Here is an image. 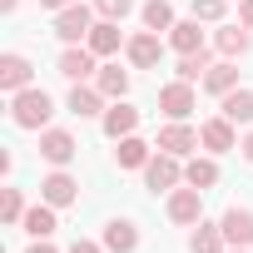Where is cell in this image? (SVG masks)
<instances>
[{"label": "cell", "instance_id": "obj_3", "mask_svg": "<svg viewBox=\"0 0 253 253\" xmlns=\"http://www.w3.org/2000/svg\"><path fill=\"white\" fill-rule=\"evenodd\" d=\"M179 179H184V169H179V154H154L149 164H144V184L154 189V194H174L179 189Z\"/></svg>", "mask_w": 253, "mask_h": 253}, {"label": "cell", "instance_id": "obj_8", "mask_svg": "<svg viewBox=\"0 0 253 253\" xmlns=\"http://www.w3.org/2000/svg\"><path fill=\"white\" fill-rule=\"evenodd\" d=\"M75 134L70 129H40V159L45 164H55V169H65L70 159H75Z\"/></svg>", "mask_w": 253, "mask_h": 253}, {"label": "cell", "instance_id": "obj_18", "mask_svg": "<svg viewBox=\"0 0 253 253\" xmlns=\"http://www.w3.org/2000/svg\"><path fill=\"white\" fill-rule=\"evenodd\" d=\"M218 50H223V60H243L253 50V30L248 25H218Z\"/></svg>", "mask_w": 253, "mask_h": 253}, {"label": "cell", "instance_id": "obj_36", "mask_svg": "<svg viewBox=\"0 0 253 253\" xmlns=\"http://www.w3.org/2000/svg\"><path fill=\"white\" fill-rule=\"evenodd\" d=\"M238 149H243V159H248V164H253V134H248V139H243V144H238Z\"/></svg>", "mask_w": 253, "mask_h": 253}, {"label": "cell", "instance_id": "obj_1", "mask_svg": "<svg viewBox=\"0 0 253 253\" xmlns=\"http://www.w3.org/2000/svg\"><path fill=\"white\" fill-rule=\"evenodd\" d=\"M50 114H55V99L45 94V89H20V94H10V119L20 124V129H50Z\"/></svg>", "mask_w": 253, "mask_h": 253}, {"label": "cell", "instance_id": "obj_28", "mask_svg": "<svg viewBox=\"0 0 253 253\" xmlns=\"http://www.w3.org/2000/svg\"><path fill=\"white\" fill-rule=\"evenodd\" d=\"M209 65H213V55H209V50H199V55H179V80H189V84H204Z\"/></svg>", "mask_w": 253, "mask_h": 253}, {"label": "cell", "instance_id": "obj_27", "mask_svg": "<svg viewBox=\"0 0 253 253\" xmlns=\"http://www.w3.org/2000/svg\"><path fill=\"white\" fill-rule=\"evenodd\" d=\"M184 184L213 189V184H218V164H213V159H189V164H184Z\"/></svg>", "mask_w": 253, "mask_h": 253}, {"label": "cell", "instance_id": "obj_30", "mask_svg": "<svg viewBox=\"0 0 253 253\" xmlns=\"http://www.w3.org/2000/svg\"><path fill=\"white\" fill-rule=\"evenodd\" d=\"M94 10H99L104 20H124V15L134 10V0H94Z\"/></svg>", "mask_w": 253, "mask_h": 253}, {"label": "cell", "instance_id": "obj_33", "mask_svg": "<svg viewBox=\"0 0 253 253\" xmlns=\"http://www.w3.org/2000/svg\"><path fill=\"white\" fill-rule=\"evenodd\" d=\"M238 25L253 30V0H238Z\"/></svg>", "mask_w": 253, "mask_h": 253}, {"label": "cell", "instance_id": "obj_29", "mask_svg": "<svg viewBox=\"0 0 253 253\" xmlns=\"http://www.w3.org/2000/svg\"><path fill=\"white\" fill-rule=\"evenodd\" d=\"M0 213H5V223H20L25 218V194L20 189H5V194H0Z\"/></svg>", "mask_w": 253, "mask_h": 253}, {"label": "cell", "instance_id": "obj_21", "mask_svg": "<svg viewBox=\"0 0 253 253\" xmlns=\"http://www.w3.org/2000/svg\"><path fill=\"white\" fill-rule=\"evenodd\" d=\"M20 228H25L30 238H50V233L60 228V223H55V204H45V199H40L35 209H25V218H20Z\"/></svg>", "mask_w": 253, "mask_h": 253}, {"label": "cell", "instance_id": "obj_26", "mask_svg": "<svg viewBox=\"0 0 253 253\" xmlns=\"http://www.w3.org/2000/svg\"><path fill=\"white\" fill-rule=\"evenodd\" d=\"M223 114L233 124H253V89H228L223 94Z\"/></svg>", "mask_w": 253, "mask_h": 253}, {"label": "cell", "instance_id": "obj_11", "mask_svg": "<svg viewBox=\"0 0 253 253\" xmlns=\"http://www.w3.org/2000/svg\"><path fill=\"white\" fill-rule=\"evenodd\" d=\"M124 55H129V65H134V70H154V65H159V55H164V40H159L154 30H139V35H129Z\"/></svg>", "mask_w": 253, "mask_h": 253}, {"label": "cell", "instance_id": "obj_13", "mask_svg": "<svg viewBox=\"0 0 253 253\" xmlns=\"http://www.w3.org/2000/svg\"><path fill=\"white\" fill-rule=\"evenodd\" d=\"M99 124H104V134H109V139H124V134H134V129H139V109H134V104H124V99H114V104L99 114Z\"/></svg>", "mask_w": 253, "mask_h": 253}, {"label": "cell", "instance_id": "obj_34", "mask_svg": "<svg viewBox=\"0 0 253 253\" xmlns=\"http://www.w3.org/2000/svg\"><path fill=\"white\" fill-rule=\"evenodd\" d=\"M25 253H60V248H55V243H50V238H35V243H30V248H25Z\"/></svg>", "mask_w": 253, "mask_h": 253}, {"label": "cell", "instance_id": "obj_2", "mask_svg": "<svg viewBox=\"0 0 253 253\" xmlns=\"http://www.w3.org/2000/svg\"><path fill=\"white\" fill-rule=\"evenodd\" d=\"M89 30H94V15H89V5H65V10H55V35L65 40V45H80V40H89Z\"/></svg>", "mask_w": 253, "mask_h": 253}, {"label": "cell", "instance_id": "obj_38", "mask_svg": "<svg viewBox=\"0 0 253 253\" xmlns=\"http://www.w3.org/2000/svg\"><path fill=\"white\" fill-rule=\"evenodd\" d=\"M228 253H243V248H228Z\"/></svg>", "mask_w": 253, "mask_h": 253}, {"label": "cell", "instance_id": "obj_19", "mask_svg": "<svg viewBox=\"0 0 253 253\" xmlns=\"http://www.w3.org/2000/svg\"><path fill=\"white\" fill-rule=\"evenodd\" d=\"M169 50H179V55H199V50H209L199 20H179V25L169 30Z\"/></svg>", "mask_w": 253, "mask_h": 253}, {"label": "cell", "instance_id": "obj_7", "mask_svg": "<svg viewBox=\"0 0 253 253\" xmlns=\"http://www.w3.org/2000/svg\"><path fill=\"white\" fill-rule=\"evenodd\" d=\"M194 104H199V94H194V84H189V80H174V84H164V89H159V109H164L169 119H189V114H194Z\"/></svg>", "mask_w": 253, "mask_h": 253}, {"label": "cell", "instance_id": "obj_22", "mask_svg": "<svg viewBox=\"0 0 253 253\" xmlns=\"http://www.w3.org/2000/svg\"><path fill=\"white\" fill-rule=\"evenodd\" d=\"M119 45H129V40L119 35V20H99V25L89 30V50H94L99 60H104V55H114Z\"/></svg>", "mask_w": 253, "mask_h": 253}, {"label": "cell", "instance_id": "obj_12", "mask_svg": "<svg viewBox=\"0 0 253 253\" xmlns=\"http://www.w3.org/2000/svg\"><path fill=\"white\" fill-rule=\"evenodd\" d=\"M30 75H35V65L25 60V55H0V89L5 94H20V89H30Z\"/></svg>", "mask_w": 253, "mask_h": 253}, {"label": "cell", "instance_id": "obj_4", "mask_svg": "<svg viewBox=\"0 0 253 253\" xmlns=\"http://www.w3.org/2000/svg\"><path fill=\"white\" fill-rule=\"evenodd\" d=\"M164 209H169V223H179V228H194V223L204 218V189H194V184H189V189H174Z\"/></svg>", "mask_w": 253, "mask_h": 253}, {"label": "cell", "instance_id": "obj_5", "mask_svg": "<svg viewBox=\"0 0 253 253\" xmlns=\"http://www.w3.org/2000/svg\"><path fill=\"white\" fill-rule=\"evenodd\" d=\"M199 144H204L209 154H228V149H238L233 119H228V114H218V119H204V124H199Z\"/></svg>", "mask_w": 253, "mask_h": 253}, {"label": "cell", "instance_id": "obj_20", "mask_svg": "<svg viewBox=\"0 0 253 253\" xmlns=\"http://www.w3.org/2000/svg\"><path fill=\"white\" fill-rule=\"evenodd\" d=\"M65 104H70V114H80V119H94V114H104V94H99L94 84H75Z\"/></svg>", "mask_w": 253, "mask_h": 253}, {"label": "cell", "instance_id": "obj_15", "mask_svg": "<svg viewBox=\"0 0 253 253\" xmlns=\"http://www.w3.org/2000/svg\"><path fill=\"white\" fill-rule=\"evenodd\" d=\"M99 243H104L109 253H134V248H139V228H134V218H109Z\"/></svg>", "mask_w": 253, "mask_h": 253}, {"label": "cell", "instance_id": "obj_10", "mask_svg": "<svg viewBox=\"0 0 253 253\" xmlns=\"http://www.w3.org/2000/svg\"><path fill=\"white\" fill-rule=\"evenodd\" d=\"M159 149L184 159V154H194V149H199V129H194V124H184V119H169L164 129H159Z\"/></svg>", "mask_w": 253, "mask_h": 253}, {"label": "cell", "instance_id": "obj_25", "mask_svg": "<svg viewBox=\"0 0 253 253\" xmlns=\"http://www.w3.org/2000/svg\"><path fill=\"white\" fill-rule=\"evenodd\" d=\"M144 30H154V35H169L179 20H174V5H169V0H144Z\"/></svg>", "mask_w": 253, "mask_h": 253}, {"label": "cell", "instance_id": "obj_37", "mask_svg": "<svg viewBox=\"0 0 253 253\" xmlns=\"http://www.w3.org/2000/svg\"><path fill=\"white\" fill-rule=\"evenodd\" d=\"M15 5H20V0H0V10H15Z\"/></svg>", "mask_w": 253, "mask_h": 253}, {"label": "cell", "instance_id": "obj_23", "mask_svg": "<svg viewBox=\"0 0 253 253\" xmlns=\"http://www.w3.org/2000/svg\"><path fill=\"white\" fill-rule=\"evenodd\" d=\"M204 89L209 94H228V89H238V65L233 60H218V65H209V75H204Z\"/></svg>", "mask_w": 253, "mask_h": 253}, {"label": "cell", "instance_id": "obj_9", "mask_svg": "<svg viewBox=\"0 0 253 253\" xmlns=\"http://www.w3.org/2000/svg\"><path fill=\"white\" fill-rule=\"evenodd\" d=\"M40 199H45V204H55V209H70V204L80 199V179H75V174H65V169H55V174H45V179H40Z\"/></svg>", "mask_w": 253, "mask_h": 253}, {"label": "cell", "instance_id": "obj_35", "mask_svg": "<svg viewBox=\"0 0 253 253\" xmlns=\"http://www.w3.org/2000/svg\"><path fill=\"white\" fill-rule=\"evenodd\" d=\"M45 10H65V5H75V0H40Z\"/></svg>", "mask_w": 253, "mask_h": 253}, {"label": "cell", "instance_id": "obj_16", "mask_svg": "<svg viewBox=\"0 0 253 253\" xmlns=\"http://www.w3.org/2000/svg\"><path fill=\"white\" fill-rule=\"evenodd\" d=\"M189 253H228V238H223V223H194L189 233Z\"/></svg>", "mask_w": 253, "mask_h": 253}, {"label": "cell", "instance_id": "obj_24", "mask_svg": "<svg viewBox=\"0 0 253 253\" xmlns=\"http://www.w3.org/2000/svg\"><path fill=\"white\" fill-rule=\"evenodd\" d=\"M94 89H99L104 99H124V94H129V70H119V65H104V70L94 75Z\"/></svg>", "mask_w": 253, "mask_h": 253}, {"label": "cell", "instance_id": "obj_17", "mask_svg": "<svg viewBox=\"0 0 253 253\" xmlns=\"http://www.w3.org/2000/svg\"><path fill=\"white\" fill-rule=\"evenodd\" d=\"M154 154H149V144L139 139V134H124V139H114V164L119 169H144Z\"/></svg>", "mask_w": 253, "mask_h": 253}, {"label": "cell", "instance_id": "obj_6", "mask_svg": "<svg viewBox=\"0 0 253 253\" xmlns=\"http://www.w3.org/2000/svg\"><path fill=\"white\" fill-rule=\"evenodd\" d=\"M94 60H99V55H94L89 45H84V50H80V45H65V50H60V65H55V70H60V75H65L70 84H84V80L94 75Z\"/></svg>", "mask_w": 253, "mask_h": 253}, {"label": "cell", "instance_id": "obj_14", "mask_svg": "<svg viewBox=\"0 0 253 253\" xmlns=\"http://www.w3.org/2000/svg\"><path fill=\"white\" fill-rule=\"evenodd\" d=\"M218 223H223L228 248H248V243H253V209H238V204H233V209H228Z\"/></svg>", "mask_w": 253, "mask_h": 253}, {"label": "cell", "instance_id": "obj_31", "mask_svg": "<svg viewBox=\"0 0 253 253\" xmlns=\"http://www.w3.org/2000/svg\"><path fill=\"white\" fill-rule=\"evenodd\" d=\"M228 0H194V20H223Z\"/></svg>", "mask_w": 253, "mask_h": 253}, {"label": "cell", "instance_id": "obj_32", "mask_svg": "<svg viewBox=\"0 0 253 253\" xmlns=\"http://www.w3.org/2000/svg\"><path fill=\"white\" fill-rule=\"evenodd\" d=\"M70 253H109V248H104V243H94V238H75V243H70Z\"/></svg>", "mask_w": 253, "mask_h": 253}]
</instances>
